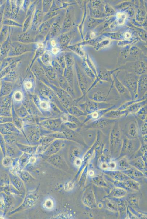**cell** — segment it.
<instances>
[{
  "label": "cell",
  "instance_id": "6da1fadb",
  "mask_svg": "<svg viewBox=\"0 0 147 219\" xmlns=\"http://www.w3.org/2000/svg\"><path fill=\"white\" fill-rule=\"evenodd\" d=\"M117 92L115 88L114 82L109 86H98L96 85L89 91L87 97L92 100L100 102H110V101L118 100L119 95H111V93Z\"/></svg>",
  "mask_w": 147,
  "mask_h": 219
},
{
  "label": "cell",
  "instance_id": "7a4b0ae2",
  "mask_svg": "<svg viewBox=\"0 0 147 219\" xmlns=\"http://www.w3.org/2000/svg\"><path fill=\"white\" fill-rule=\"evenodd\" d=\"M125 122L120 123V128L124 136L130 139L137 138L139 136L138 126L133 115L127 116Z\"/></svg>",
  "mask_w": 147,
  "mask_h": 219
},
{
  "label": "cell",
  "instance_id": "3957f363",
  "mask_svg": "<svg viewBox=\"0 0 147 219\" xmlns=\"http://www.w3.org/2000/svg\"><path fill=\"white\" fill-rule=\"evenodd\" d=\"M119 120L102 117L84 124L81 128L84 129H94L100 131L104 134H109L113 125Z\"/></svg>",
  "mask_w": 147,
  "mask_h": 219
},
{
  "label": "cell",
  "instance_id": "277c9868",
  "mask_svg": "<svg viewBox=\"0 0 147 219\" xmlns=\"http://www.w3.org/2000/svg\"><path fill=\"white\" fill-rule=\"evenodd\" d=\"M139 77L134 73L128 72L117 77L129 92L132 100L137 99V84Z\"/></svg>",
  "mask_w": 147,
  "mask_h": 219
},
{
  "label": "cell",
  "instance_id": "5b68a950",
  "mask_svg": "<svg viewBox=\"0 0 147 219\" xmlns=\"http://www.w3.org/2000/svg\"><path fill=\"white\" fill-rule=\"evenodd\" d=\"M82 100V102L78 105L79 108L87 114L101 109L111 108L115 104L109 102H100L89 99L87 96Z\"/></svg>",
  "mask_w": 147,
  "mask_h": 219
},
{
  "label": "cell",
  "instance_id": "8992f818",
  "mask_svg": "<svg viewBox=\"0 0 147 219\" xmlns=\"http://www.w3.org/2000/svg\"><path fill=\"white\" fill-rule=\"evenodd\" d=\"M109 136L111 150L112 152H116L121 148L122 145L123 138L119 121L113 125Z\"/></svg>",
  "mask_w": 147,
  "mask_h": 219
},
{
  "label": "cell",
  "instance_id": "52a82bcc",
  "mask_svg": "<svg viewBox=\"0 0 147 219\" xmlns=\"http://www.w3.org/2000/svg\"><path fill=\"white\" fill-rule=\"evenodd\" d=\"M38 198V195L36 193L33 191L29 192L27 194L22 204L11 213H14L22 210L30 209L35 205Z\"/></svg>",
  "mask_w": 147,
  "mask_h": 219
},
{
  "label": "cell",
  "instance_id": "ba28073f",
  "mask_svg": "<svg viewBox=\"0 0 147 219\" xmlns=\"http://www.w3.org/2000/svg\"><path fill=\"white\" fill-rule=\"evenodd\" d=\"M116 106L117 105H115L114 106L111 107V108H106V109L98 110V111L93 112L89 114H87L85 117V118L82 121V126L87 122L97 120L98 119L102 118L107 112L110 111L111 110L115 109Z\"/></svg>",
  "mask_w": 147,
  "mask_h": 219
},
{
  "label": "cell",
  "instance_id": "9c48e42d",
  "mask_svg": "<svg viewBox=\"0 0 147 219\" xmlns=\"http://www.w3.org/2000/svg\"><path fill=\"white\" fill-rule=\"evenodd\" d=\"M147 75H145L139 77L137 87V99H147Z\"/></svg>",
  "mask_w": 147,
  "mask_h": 219
},
{
  "label": "cell",
  "instance_id": "30bf717a",
  "mask_svg": "<svg viewBox=\"0 0 147 219\" xmlns=\"http://www.w3.org/2000/svg\"><path fill=\"white\" fill-rule=\"evenodd\" d=\"M114 85L115 88L119 94L120 97H123L127 101L132 100L129 92L126 87L118 79L117 75L114 78Z\"/></svg>",
  "mask_w": 147,
  "mask_h": 219
},
{
  "label": "cell",
  "instance_id": "8fae6325",
  "mask_svg": "<svg viewBox=\"0 0 147 219\" xmlns=\"http://www.w3.org/2000/svg\"><path fill=\"white\" fill-rule=\"evenodd\" d=\"M10 183L12 184L19 192L22 194L25 192L24 182L17 174L9 173V174Z\"/></svg>",
  "mask_w": 147,
  "mask_h": 219
},
{
  "label": "cell",
  "instance_id": "7c38bea8",
  "mask_svg": "<svg viewBox=\"0 0 147 219\" xmlns=\"http://www.w3.org/2000/svg\"><path fill=\"white\" fill-rule=\"evenodd\" d=\"M127 113L125 110H120L117 108L111 110L107 112L104 116V118L119 120V119L127 117Z\"/></svg>",
  "mask_w": 147,
  "mask_h": 219
},
{
  "label": "cell",
  "instance_id": "4fadbf2b",
  "mask_svg": "<svg viewBox=\"0 0 147 219\" xmlns=\"http://www.w3.org/2000/svg\"><path fill=\"white\" fill-rule=\"evenodd\" d=\"M147 99H145L136 102L129 106L125 110L126 111L127 116L135 114L142 108L147 105Z\"/></svg>",
  "mask_w": 147,
  "mask_h": 219
},
{
  "label": "cell",
  "instance_id": "5bb4252c",
  "mask_svg": "<svg viewBox=\"0 0 147 219\" xmlns=\"http://www.w3.org/2000/svg\"><path fill=\"white\" fill-rule=\"evenodd\" d=\"M47 161L50 164L59 169L63 168V161L62 158L59 155L55 154L50 156L47 158Z\"/></svg>",
  "mask_w": 147,
  "mask_h": 219
},
{
  "label": "cell",
  "instance_id": "9a60e30c",
  "mask_svg": "<svg viewBox=\"0 0 147 219\" xmlns=\"http://www.w3.org/2000/svg\"><path fill=\"white\" fill-rule=\"evenodd\" d=\"M56 143L52 144L51 147L45 151L44 153L45 156L49 157L53 155L56 154L60 150L63 144L61 143V141H58Z\"/></svg>",
  "mask_w": 147,
  "mask_h": 219
},
{
  "label": "cell",
  "instance_id": "2e32d148",
  "mask_svg": "<svg viewBox=\"0 0 147 219\" xmlns=\"http://www.w3.org/2000/svg\"><path fill=\"white\" fill-rule=\"evenodd\" d=\"M32 155V154L24 153L19 157L18 163L20 170H23L29 163L30 158Z\"/></svg>",
  "mask_w": 147,
  "mask_h": 219
},
{
  "label": "cell",
  "instance_id": "e0dca14e",
  "mask_svg": "<svg viewBox=\"0 0 147 219\" xmlns=\"http://www.w3.org/2000/svg\"><path fill=\"white\" fill-rule=\"evenodd\" d=\"M16 174L24 182H28L33 179L31 174L26 171L19 169L16 171Z\"/></svg>",
  "mask_w": 147,
  "mask_h": 219
},
{
  "label": "cell",
  "instance_id": "ac0fdd59",
  "mask_svg": "<svg viewBox=\"0 0 147 219\" xmlns=\"http://www.w3.org/2000/svg\"><path fill=\"white\" fill-rule=\"evenodd\" d=\"M6 149H5L6 151V156H8L9 157L13 158H17L19 157L22 153L19 152L13 147H7Z\"/></svg>",
  "mask_w": 147,
  "mask_h": 219
},
{
  "label": "cell",
  "instance_id": "d6986e66",
  "mask_svg": "<svg viewBox=\"0 0 147 219\" xmlns=\"http://www.w3.org/2000/svg\"><path fill=\"white\" fill-rule=\"evenodd\" d=\"M70 113L77 118L85 117L87 115L78 106H73L70 109Z\"/></svg>",
  "mask_w": 147,
  "mask_h": 219
},
{
  "label": "cell",
  "instance_id": "ffe728a7",
  "mask_svg": "<svg viewBox=\"0 0 147 219\" xmlns=\"http://www.w3.org/2000/svg\"><path fill=\"white\" fill-rule=\"evenodd\" d=\"M135 118L138 126L139 136H143L147 135V120L142 121L135 117Z\"/></svg>",
  "mask_w": 147,
  "mask_h": 219
},
{
  "label": "cell",
  "instance_id": "44dd1931",
  "mask_svg": "<svg viewBox=\"0 0 147 219\" xmlns=\"http://www.w3.org/2000/svg\"><path fill=\"white\" fill-rule=\"evenodd\" d=\"M135 118L142 121L147 120V105L143 106L135 114L133 115Z\"/></svg>",
  "mask_w": 147,
  "mask_h": 219
},
{
  "label": "cell",
  "instance_id": "7402d4cb",
  "mask_svg": "<svg viewBox=\"0 0 147 219\" xmlns=\"http://www.w3.org/2000/svg\"><path fill=\"white\" fill-rule=\"evenodd\" d=\"M127 194L126 190L121 188H115L111 192L110 197H121L125 196Z\"/></svg>",
  "mask_w": 147,
  "mask_h": 219
},
{
  "label": "cell",
  "instance_id": "603a6c76",
  "mask_svg": "<svg viewBox=\"0 0 147 219\" xmlns=\"http://www.w3.org/2000/svg\"><path fill=\"white\" fill-rule=\"evenodd\" d=\"M17 158H13L9 157L8 156H5L3 157L2 161H1L2 164L5 167H12L16 161Z\"/></svg>",
  "mask_w": 147,
  "mask_h": 219
},
{
  "label": "cell",
  "instance_id": "cb8c5ba5",
  "mask_svg": "<svg viewBox=\"0 0 147 219\" xmlns=\"http://www.w3.org/2000/svg\"><path fill=\"white\" fill-rule=\"evenodd\" d=\"M10 181L9 174L5 173H0V186L5 187L10 184Z\"/></svg>",
  "mask_w": 147,
  "mask_h": 219
},
{
  "label": "cell",
  "instance_id": "d4e9b609",
  "mask_svg": "<svg viewBox=\"0 0 147 219\" xmlns=\"http://www.w3.org/2000/svg\"><path fill=\"white\" fill-rule=\"evenodd\" d=\"M145 99H136L126 101L125 102L122 104L121 106H120L119 107L117 108V109L120 110H125L127 108H128L129 106L131 105H132L134 104V103L140 101L144 100Z\"/></svg>",
  "mask_w": 147,
  "mask_h": 219
},
{
  "label": "cell",
  "instance_id": "484cf974",
  "mask_svg": "<svg viewBox=\"0 0 147 219\" xmlns=\"http://www.w3.org/2000/svg\"><path fill=\"white\" fill-rule=\"evenodd\" d=\"M125 186L132 190H138L139 189V184L136 181L132 180H127L124 182Z\"/></svg>",
  "mask_w": 147,
  "mask_h": 219
},
{
  "label": "cell",
  "instance_id": "4316f807",
  "mask_svg": "<svg viewBox=\"0 0 147 219\" xmlns=\"http://www.w3.org/2000/svg\"><path fill=\"white\" fill-rule=\"evenodd\" d=\"M18 147H19V148L20 149V150L24 153H27V154L32 155L34 154V153H35L36 152V149H35V147L21 145V144H19V145L18 146Z\"/></svg>",
  "mask_w": 147,
  "mask_h": 219
},
{
  "label": "cell",
  "instance_id": "83f0119b",
  "mask_svg": "<svg viewBox=\"0 0 147 219\" xmlns=\"http://www.w3.org/2000/svg\"><path fill=\"white\" fill-rule=\"evenodd\" d=\"M2 197L5 205V209L6 208H9L12 205V199L9 195L3 193H2Z\"/></svg>",
  "mask_w": 147,
  "mask_h": 219
},
{
  "label": "cell",
  "instance_id": "f1b7e54d",
  "mask_svg": "<svg viewBox=\"0 0 147 219\" xmlns=\"http://www.w3.org/2000/svg\"><path fill=\"white\" fill-rule=\"evenodd\" d=\"M43 206L45 209L50 210L53 209L54 206V202L53 199L48 198L44 201Z\"/></svg>",
  "mask_w": 147,
  "mask_h": 219
},
{
  "label": "cell",
  "instance_id": "f546056e",
  "mask_svg": "<svg viewBox=\"0 0 147 219\" xmlns=\"http://www.w3.org/2000/svg\"><path fill=\"white\" fill-rule=\"evenodd\" d=\"M106 206L108 209L111 211H116L117 210L118 206L115 202L108 201L106 202Z\"/></svg>",
  "mask_w": 147,
  "mask_h": 219
},
{
  "label": "cell",
  "instance_id": "4dcf8cb0",
  "mask_svg": "<svg viewBox=\"0 0 147 219\" xmlns=\"http://www.w3.org/2000/svg\"><path fill=\"white\" fill-rule=\"evenodd\" d=\"M94 183L98 186H106V184L104 181L101 177H96L94 178Z\"/></svg>",
  "mask_w": 147,
  "mask_h": 219
},
{
  "label": "cell",
  "instance_id": "1f68e13d",
  "mask_svg": "<svg viewBox=\"0 0 147 219\" xmlns=\"http://www.w3.org/2000/svg\"><path fill=\"white\" fill-rule=\"evenodd\" d=\"M117 18L118 23L122 25L124 23L126 16L125 14L120 13L118 14Z\"/></svg>",
  "mask_w": 147,
  "mask_h": 219
},
{
  "label": "cell",
  "instance_id": "d6a6232c",
  "mask_svg": "<svg viewBox=\"0 0 147 219\" xmlns=\"http://www.w3.org/2000/svg\"><path fill=\"white\" fill-rule=\"evenodd\" d=\"M120 167L121 168L126 169L129 167V164L127 161L126 159H123L120 161Z\"/></svg>",
  "mask_w": 147,
  "mask_h": 219
},
{
  "label": "cell",
  "instance_id": "836d02e7",
  "mask_svg": "<svg viewBox=\"0 0 147 219\" xmlns=\"http://www.w3.org/2000/svg\"><path fill=\"white\" fill-rule=\"evenodd\" d=\"M116 179L121 181H124L125 180V179L128 180V178L126 176L122 174H119L116 176Z\"/></svg>",
  "mask_w": 147,
  "mask_h": 219
},
{
  "label": "cell",
  "instance_id": "e575fe53",
  "mask_svg": "<svg viewBox=\"0 0 147 219\" xmlns=\"http://www.w3.org/2000/svg\"><path fill=\"white\" fill-rule=\"evenodd\" d=\"M22 98V95L20 92H16L14 95V99L16 101H20Z\"/></svg>",
  "mask_w": 147,
  "mask_h": 219
},
{
  "label": "cell",
  "instance_id": "d590c367",
  "mask_svg": "<svg viewBox=\"0 0 147 219\" xmlns=\"http://www.w3.org/2000/svg\"><path fill=\"white\" fill-rule=\"evenodd\" d=\"M41 108L44 109H47L50 107V105L46 101H43L40 103Z\"/></svg>",
  "mask_w": 147,
  "mask_h": 219
},
{
  "label": "cell",
  "instance_id": "8d00e7d4",
  "mask_svg": "<svg viewBox=\"0 0 147 219\" xmlns=\"http://www.w3.org/2000/svg\"><path fill=\"white\" fill-rule=\"evenodd\" d=\"M5 205L2 197H0V211H4L5 209Z\"/></svg>",
  "mask_w": 147,
  "mask_h": 219
},
{
  "label": "cell",
  "instance_id": "74e56055",
  "mask_svg": "<svg viewBox=\"0 0 147 219\" xmlns=\"http://www.w3.org/2000/svg\"><path fill=\"white\" fill-rule=\"evenodd\" d=\"M25 86L28 88H30L32 87V84L30 82H27L25 83Z\"/></svg>",
  "mask_w": 147,
  "mask_h": 219
},
{
  "label": "cell",
  "instance_id": "f35d334b",
  "mask_svg": "<svg viewBox=\"0 0 147 219\" xmlns=\"http://www.w3.org/2000/svg\"><path fill=\"white\" fill-rule=\"evenodd\" d=\"M59 49L58 48H54L52 49V52L54 54H56L59 52Z\"/></svg>",
  "mask_w": 147,
  "mask_h": 219
},
{
  "label": "cell",
  "instance_id": "ab89813d",
  "mask_svg": "<svg viewBox=\"0 0 147 219\" xmlns=\"http://www.w3.org/2000/svg\"><path fill=\"white\" fill-rule=\"evenodd\" d=\"M76 165H77V166H79V165H80V163H81V161H80V159H77L76 160Z\"/></svg>",
  "mask_w": 147,
  "mask_h": 219
},
{
  "label": "cell",
  "instance_id": "60d3db41",
  "mask_svg": "<svg viewBox=\"0 0 147 219\" xmlns=\"http://www.w3.org/2000/svg\"><path fill=\"white\" fill-rule=\"evenodd\" d=\"M131 37V35L128 32H127L126 33H125V38H130V37Z\"/></svg>",
  "mask_w": 147,
  "mask_h": 219
},
{
  "label": "cell",
  "instance_id": "b9f144b4",
  "mask_svg": "<svg viewBox=\"0 0 147 219\" xmlns=\"http://www.w3.org/2000/svg\"><path fill=\"white\" fill-rule=\"evenodd\" d=\"M51 44L52 46L53 47H55L56 45V42L54 40H53L51 41Z\"/></svg>",
  "mask_w": 147,
  "mask_h": 219
},
{
  "label": "cell",
  "instance_id": "7bdbcfd3",
  "mask_svg": "<svg viewBox=\"0 0 147 219\" xmlns=\"http://www.w3.org/2000/svg\"><path fill=\"white\" fill-rule=\"evenodd\" d=\"M3 214H4V213H3V211H0V218H1V217L3 216Z\"/></svg>",
  "mask_w": 147,
  "mask_h": 219
}]
</instances>
